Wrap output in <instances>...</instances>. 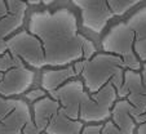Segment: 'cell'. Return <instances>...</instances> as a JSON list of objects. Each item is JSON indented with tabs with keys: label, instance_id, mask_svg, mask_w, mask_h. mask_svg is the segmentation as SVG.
Listing matches in <instances>:
<instances>
[{
	"label": "cell",
	"instance_id": "6da1fadb",
	"mask_svg": "<svg viewBox=\"0 0 146 134\" xmlns=\"http://www.w3.org/2000/svg\"><path fill=\"white\" fill-rule=\"evenodd\" d=\"M29 31L41 41L45 67H66L96 54V45L79 32L76 17L66 8L34 12Z\"/></svg>",
	"mask_w": 146,
	"mask_h": 134
},
{
	"label": "cell",
	"instance_id": "7a4b0ae2",
	"mask_svg": "<svg viewBox=\"0 0 146 134\" xmlns=\"http://www.w3.org/2000/svg\"><path fill=\"white\" fill-rule=\"evenodd\" d=\"M49 97L60 102L70 119L93 124L106 123L111 117V108L119 98L113 83H108L100 92L91 94L78 77L52 92Z\"/></svg>",
	"mask_w": 146,
	"mask_h": 134
},
{
	"label": "cell",
	"instance_id": "3957f363",
	"mask_svg": "<svg viewBox=\"0 0 146 134\" xmlns=\"http://www.w3.org/2000/svg\"><path fill=\"white\" fill-rule=\"evenodd\" d=\"M74 69L86 89L91 94H94L101 90L108 83H113L119 93L124 84V74L127 67L119 55L102 52L96 53L89 59L75 62Z\"/></svg>",
	"mask_w": 146,
	"mask_h": 134
},
{
	"label": "cell",
	"instance_id": "277c9868",
	"mask_svg": "<svg viewBox=\"0 0 146 134\" xmlns=\"http://www.w3.org/2000/svg\"><path fill=\"white\" fill-rule=\"evenodd\" d=\"M142 0H71L80 11L83 27L94 34H101L109 21L121 17Z\"/></svg>",
	"mask_w": 146,
	"mask_h": 134
},
{
	"label": "cell",
	"instance_id": "5b68a950",
	"mask_svg": "<svg viewBox=\"0 0 146 134\" xmlns=\"http://www.w3.org/2000/svg\"><path fill=\"white\" fill-rule=\"evenodd\" d=\"M33 121L45 134H79L84 128L82 121L70 119L60 102L49 96L33 104Z\"/></svg>",
	"mask_w": 146,
	"mask_h": 134
},
{
	"label": "cell",
	"instance_id": "8992f818",
	"mask_svg": "<svg viewBox=\"0 0 146 134\" xmlns=\"http://www.w3.org/2000/svg\"><path fill=\"white\" fill-rule=\"evenodd\" d=\"M35 72L21 58L5 52L0 55V96L14 98L30 90Z\"/></svg>",
	"mask_w": 146,
	"mask_h": 134
},
{
	"label": "cell",
	"instance_id": "52a82bcc",
	"mask_svg": "<svg viewBox=\"0 0 146 134\" xmlns=\"http://www.w3.org/2000/svg\"><path fill=\"white\" fill-rule=\"evenodd\" d=\"M133 41H135V34L128 25V22L124 21L116 23L108 31V34L102 39L101 45L104 52L119 55L124 61L128 70L141 71L142 63L135 53Z\"/></svg>",
	"mask_w": 146,
	"mask_h": 134
},
{
	"label": "cell",
	"instance_id": "ba28073f",
	"mask_svg": "<svg viewBox=\"0 0 146 134\" xmlns=\"http://www.w3.org/2000/svg\"><path fill=\"white\" fill-rule=\"evenodd\" d=\"M8 52L17 55L30 69L41 70L45 67L44 50L41 41L30 31H18L7 40Z\"/></svg>",
	"mask_w": 146,
	"mask_h": 134
},
{
	"label": "cell",
	"instance_id": "9c48e42d",
	"mask_svg": "<svg viewBox=\"0 0 146 134\" xmlns=\"http://www.w3.org/2000/svg\"><path fill=\"white\" fill-rule=\"evenodd\" d=\"M31 120V110L23 99L0 96V134H22Z\"/></svg>",
	"mask_w": 146,
	"mask_h": 134
},
{
	"label": "cell",
	"instance_id": "30bf717a",
	"mask_svg": "<svg viewBox=\"0 0 146 134\" xmlns=\"http://www.w3.org/2000/svg\"><path fill=\"white\" fill-rule=\"evenodd\" d=\"M118 97L125 98L133 106L135 119L146 112V62L142 63L141 71L125 70L124 84Z\"/></svg>",
	"mask_w": 146,
	"mask_h": 134
},
{
	"label": "cell",
	"instance_id": "8fae6325",
	"mask_svg": "<svg viewBox=\"0 0 146 134\" xmlns=\"http://www.w3.org/2000/svg\"><path fill=\"white\" fill-rule=\"evenodd\" d=\"M132 112V104L125 98H119L111 108V117L104 123L101 134H136L138 125Z\"/></svg>",
	"mask_w": 146,
	"mask_h": 134
},
{
	"label": "cell",
	"instance_id": "7c38bea8",
	"mask_svg": "<svg viewBox=\"0 0 146 134\" xmlns=\"http://www.w3.org/2000/svg\"><path fill=\"white\" fill-rule=\"evenodd\" d=\"M25 16L23 13L11 12L5 0H0V55L8 52L7 40L22 27Z\"/></svg>",
	"mask_w": 146,
	"mask_h": 134
},
{
	"label": "cell",
	"instance_id": "4fadbf2b",
	"mask_svg": "<svg viewBox=\"0 0 146 134\" xmlns=\"http://www.w3.org/2000/svg\"><path fill=\"white\" fill-rule=\"evenodd\" d=\"M135 34L133 49L141 63L146 62V7L138 9L127 19Z\"/></svg>",
	"mask_w": 146,
	"mask_h": 134
},
{
	"label": "cell",
	"instance_id": "5bb4252c",
	"mask_svg": "<svg viewBox=\"0 0 146 134\" xmlns=\"http://www.w3.org/2000/svg\"><path fill=\"white\" fill-rule=\"evenodd\" d=\"M78 75L74 65L60 67V69H47L41 74V86L48 94L57 90L64 84L72 79H76Z\"/></svg>",
	"mask_w": 146,
	"mask_h": 134
},
{
	"label": "cell",
	"instance_id": "9a60e30c",
	"mask_svg": "<svg viewBox=\"0 0 146 134\" xmlns=\"http://www.w3.org/2000/svg\"><path fill=\"white\" fill-rule=\"evenodd\" d=\"M49 96V94L47 93V92L43 89V88H36V89H30V90L27 92V93L25 94L26 99H29L30 102H34L35 103L36 101H39V99L44 98V97Z\"/></svg>",
	"mask_w": 146,
	"mask_h": 134
},
{
	"label": "cell",
	"instance_id": "2e32d148",
	"mask_svg": "<svg viewBox=\"0 0 146 134\" xmlns=\"http://www.w3.org/2000/svg\"><path fill=\"white\" fill-rule=\"evenodd\" d=\"M102 128H104V123L93 124V125H86L79 134H101Z\"/></svg>",
	"mask_w": 146,
	"mask_h": 134
},
{
	"label": "cell",
	"instance_id": "e0dca14e",
	"mask_svg": "<svg viewBox=\"0 0 146 134\" xmlns=\"http://www.w3.org/2000/svg\"><path fill=\"white\" fill-rule=\"evenodd\" d=\"M135 120L138 125L137 130H136V134H146V112L143 114V115L136 117Z\"/></svg>",
	"mask_w": 146,
	"mask_h": 134
},
{
	"label": "cell",
	"instance_id": "ac0fdd59",
	"mask_svg": "<svg viewBox=\"0 0 146 134\" xmlns=\"http://www.w3.org/2000/svg\"><path fill=\"white\" fill-rule=\"evenodd\" d=\"M22 134H45V133H41V131L35 126L34 121L31 120L30 123H27V124H26V126L23 128Z\"/></svg>",
	"mask_w": 146,
	"mask_h": 134
},
{
	"label": "cell",
	"instance_id": "d6986e66",
	"mask_svg": "<svg viewBox=\"0 0 146 134\" xmlns=\"http://www.w3.org/2000/svg\"><path fill=\"white\" fill-rule=\"evenodd\" d=\"M54 1H57V0H44V5H50V4H53Z\"/></svg>",
	"mask_w": 146,
	"mask_h": 134
}]
</instances>
